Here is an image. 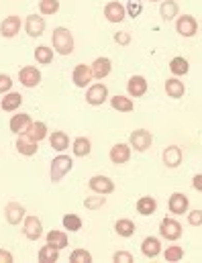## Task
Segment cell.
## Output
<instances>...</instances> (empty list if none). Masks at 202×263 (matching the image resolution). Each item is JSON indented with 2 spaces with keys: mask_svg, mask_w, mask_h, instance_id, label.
Listing matches in <instances>:
<instances>
[{
  "mask_svg": "<svg viewBox=\"0 0 202 263\" xmlns=\"http://www.w3.org/2000/svg\"><path fill=\"white\" fill-rule=\"evenodd\" d=\"M62 224H64V229L69 231V233H78V231L82 229V218H80L78 214L69 212V214H66V216L62 218Z\"/></svg>",
  "mask_w": 202,
  "mask_h": 263,
  "instance_id": "36",
  "label": "cell"
},
{
  "mask_svg": "<svg viewBox=\"0 0 202 263\" xmlns=\"http://www.w3.org/2000/svg\"><path fill=\"white\" fill-rule=\"evenodd\" d=\"M19 82L25 88H35L41 84V69L37 66H25L19 69Z\"/></svg>",
  "mask_w": 202,
  "mask_h": 263,
  "instance_id": "12",
  "label": "cell"
},
{
  "mask_svg": "<svg viewBox=\"0 0 202 263\" xmlns=\"http://www.w3.org/2000/svg\"><path fill=\"white\" fill-rule=\"evenodd\" d=\"M104 204H106V196H104V194H96V192H94V196L84 198V208H88V210H98V208H102Z\"/></svg>",
  "mask_w": 202,
  "mask_h": 263,
  "instance_id": "38",
  "label": "cell"
},
{
  "mask_svg": "<svg viewBox=\"0 0 202 263\" xmlns=\"http://www.w3.org/2000/svg\"><path fill=\"white\" fill-rule=\"evenodd\" d=\"M170 71H172L176 78L186 76V73L190 71V64H188V60H184V58H174V60L170 62Z\"/></svg>",
  "mask_w": 202,
  "mask_h": 263,
  "instance_id": "35",
  "label": "cell"
},
{
  "mask_svg": "<svg viewBox=\"0 0 202 263\" xmlns=\"http://www.w3.org/2000/svg\"><path fill=\"white\" fill-rule=\"evenodd\" d=\"M166 94L170 96V98H174V100H180V98H184V94H186V86H184V82H180L176 76L174 78H170V80H166Z\"/></svg>",
  "mask_w": 202,
  "mask_h": 263,
  "instance_id": "24",
  "label": "cell"
},
{
  "mask_svg": "<svg viewBox=\"0 0 202 263\" xmlns=\"http://www.w3.org/2000/svg\"><path fill=\"white\" fill-rule=\"evenodd\" d=\"M69 261L71 263H90L92 261V253L86 249H74L69 253Z\"/></svg>",
  "mask_w": 202,
  "mask_h": 263,
  "instance_id": "40",
  "label": "cell"
},
{
  "mask_svg": "<svg viewBox=\"0 0 202 263\" xmlns=\"http://www.w3.org/2000/svg\"><path fill=\"white\" fill-rule=\"evenodd\" d=\"M45 243H49V245H53V247H58L62 251V249H66L67 245H69V239H67V235L64 231L53 229V231H49L45 235Z\"/></svg>",
  "mask_w": 202,
  "mask_h": 263,
  "instance_id": "28",
  "label": "cell"
},
{
  "mask_svg": "<svg viewBox=\"0 0 202 263\" xmlns=\"http://www.w3.org/2000/svg\"><path fill=\"white\" fill-rule=\"evenodd\" d=\"M37 259H39L41 263H56V261H60V249L47 243V245H43V247L39 249V253H37Z\"/></svg>",
  "mask_w": 202,
  "mask_h": 263,
  "instance_id": "33",
  "label": "cell"
},
{
  "mask_svg": "<svg viewBox=\"0 0 202 263\" xmlns=\"http://www.w3.org/2000/svg\"><path fill=\"white\" fill-rule=\"evenodd\" d=\"M51 45H53V49L58 51V55H64V58H66L69 53H74L76 43H74V35L69 33L67 27H56V29H53Z\"/></svg>",
  "mask_w": 202,
  "mask_h": 263,
  "instance_id": "1",
  "label": "cell"
},
{
  "mask_svg": "<svg viewBox=\"0 0 202 263\" xmlns=\"http://www.w3.org/2000/svg\"><path fill=\"white\" fill-rule=\"evenodd\" d=\"M12 78L10 76H6V73H0V94L4 96L6 92H10L12 90Z\"/></svg>",
  "mask_w": 202,
  "mask_h": 263,
  "instance_id": "42",
  "label": "cell"
},
{
  "mask_svg": "<svg viewBox=\"0 0 202 263\" xmlns=\"http://www.w3.org/2000/svg\"><path fill=\"white\" fill-rule=\"evenodd\" d=\"M14 147H16V151L21 153V155H25V157H33L37 151H39V143H35L33 139H29L25 133H21V135H16V141H14Z\"/></svg>",
  "mask_w": 202,
  "mask_h": 263,
  "instance_id": "15",
  "label": "cell"
},
{
  "mask_svg": "<svg viewBox=\"0 0 202 263\" xmlns=\"http://www.w3.org/2000/svg\"><path fill=\"white\" fill-rule=\"evenodd\" d=\"M161 159H163V165H166V167L176 170V167H180V163H182V149H180L178 145H170V147L163 149Z\"/></svg>",
  "mask_w": 202,
  "mask_h": 263,
  "instance_id": "17",
  "label": "cell"
},
{
  "mask_svg": "<svg viewBox=\"0 0 202 263\" xmlns=\"http://www.w3.org/2000/svg\"><path fill=\"white\" fill-rule=\"evenodd\" d=\"M71 167H74V159H71L69 155H66V153L56 155V157L51 159V167H49V178H51V182H53V184L62 182L64 176L69 174Z\"/></svg>",
  "mask_w": 202,
  "mask_h": 263,
  "instance_id": "2",
  "label": "cell"
},
{
  "mask_svg": "<svg viewBox=\"0 0 202 263\" xmlns=\"http://www.w3.org/2000/svg\"><path fill=\"white\" fill-rule=\"evenodd\" d=\"M188 206H190V200H188L186 194H182V192L172 194L170 200H168V208H170L172 214H186L188 212Z\"/></svg>",
  "mask_w": 202,
  "mask_h": 263,
  "instance_id": "18",
  "label": "cell"
},
{
  "mask_svg": "<svg viewBox=\"0 0 202 263\" xmlns=\"http://www.w3.org/2000/svg\"><path fill=\"white\" fill-rule=\"evenodd\" d=\"M176 31L182 35V37H194L198 33V23L192 14H178L176 18Z\"/></svg>",
  "mask_w": 202,
  "mask_h": 263,
  "instance_id": "10",
  "label": "cell"
},
{
  "mask_svg": "<svg viewBox=\"0 0 202 263\" xmlns=\"http://www.w3.org/2000/svg\"><path fill=\"white\" fill-rule=\"evenodd\" d=\"M141 12H143L141 0H129V2H127V14H129V16H139Z\"/></svg>",
  "mask_w": 202,
  "mask_h": 263,
  "instance_id": "41",
  "label": "cell"
},
{
  "mask_svg": "<svg viewBox=\"0 0 202 263\" xmlns=\"http://www.w3.org/2000/svg\"><path fill=\"white\" fill-rule=\"evenodd\" d=\"M127 92H129L131 98H141V96H145V92H147V80H145L143 76H139V73L131 76L129 82H127Z\"/></svg>",
  "mask_w": 202,
  "mask_h": 263,
  "instance_id": "19",
  "label": "cell"
},
{
  "mask_svg": "<svg viewBox=\"0 0 202 263\" xmlns=\"http://www.w3.org/2000/svg\"><path fill=\"white\" fill-rule=\"evenodd\" d=\"M113 261L115 263H133L135 259L129 251H117V253L113 255Z\"/></svg>",
  "mask_w": 202,
  "mask_h": 263,
  "instance_id": "44",
  "label": "cell"
},
{
  "mask_svg": "<svg viewBox=\"0 0 202 263\" xmlns=\"http://www.w3.org/2000/svg\"><path fill=\"white\" fill-rule=\"evenodd\" d=\"M92 80H94V76H92V67L90 66L78 64V66L74 67V71H71V82H74V86H78V88H88Z\"/></svg>",
  "mask_w": 202,
  "mask_h": 263,
  "instance_id": "13",
  "label": "cell"
},
{
  "mask_svg": "<svg viewBox=\"0 0 202 263\" xmlns=\"http://www.w3.org/2000/svg\"><path fill=\"white\" fill-rule=\"evenodd\" d=\"M108 157H111V161H113L115 165H125V163H129V159H131V145H129V143H117V145H113Z\"/></svg>",
  "mask_w": 202,
  "mask_h": 263,
  "instance_id": "14",
  "label": "cell"
},
{
  "mask_svg": "<svg viewBox=\"0 0 202 263\" xmlns=\"http://www.w3.org/2000/svg\"><path fill=\"white\" fill-rule=\"evenodd\" d=\"M31 123H33L31 115H27V112H16V115H12L8 127H10V133L21 135V133H25L29 127H31Z\"/></svg>",
  "mask_w": 202,
  "mask_h": 263,
  "instance_id": "20",
  "label": "cell"
},
{
  "mask_svg": "<svg viewBox=\"0 0 202 263\" xmlns=\"http://www.w3.org/2000/svg\"><path fill=\"white\" fill-rule=\"evenodd\" d=\"M0 110H2V106H0Z\"/></svg>",
  "mask_w": 202,
  "mask_h": 263,
  "instance_id": "49",
  "label": "cell"
},
{
  "mask_svg": "<svg viewBox=\"0 0 202 263\" xmlns=\"http://www.w3.org/2000/svg\"><path fill=\"white\" fill-rule=\"evenodd\" d=\"M90 67H92V76H94V80H104V78L113 71V62H111L108 58H96Z\"/></svg>",
  "mask_w": 202,
  "mask_h": 263,
  "instance_id": "21",
  "label": "cell"
},
{
  "mask_svg": "<svg viewBox=\"0 0 202 263\" xmlns=\"http://www.w3.org/2000/svg\"><path fill=\"white\" fill-rule=\"evenodd\" d=\"M182 257H184V249H182L180 245H170V247L163 251V259L170 263L182 261Z\"/></svg>",
  "mask_w": 202,
  "mask_h": 263,
  "instance_id": "39",
  "label": "cell"
},
{
  "mask_svg": "<svg viewBox=\"0 0 202 263\" xmlns=\"http://www.w3.org/2000/svg\"><path fill=\"white\" fill-rule=\"evenodd\" d=\"M45 27H47V23H45L43 14H27V18H25V33L31 39L41 37L45 33Z\"/></svg>",
  "mask_w": 202,
  "mask_h": 263,
  "instance_id": "6",
  "label": "cell"
},
{
  "mask_svg": "<svg viewBox=\"0 0 202 263\" xmlns=\"http://www.w3.org/2000/svg\"><path fill=\"white\" fill-rule=\"evenodd\" d=\"M151 143H153V137L147 129H135L129 137V145L137 153H145L151 147Z\"/></svg>",
  "mask_w": 202,
  "mask_h": 263,
  "instance_id": "7",
  "label": "cell"
},
{
  "mask_svg": "<svg viewBox=\"0 0 202 263\" xmlns=\"http://www.w3.org/2000/svg\"><path fill=\"white\" fill-rule=\"evenodd\" d=\"M21 104H23V96L19 92H12V90L6 92L4 98H0V106L4 112H16L21 108Z\"/></svg>",
  "mask_w": 202,
  "mask_h": 263,
  "instance_id": "22",
  "label": "cell"
},
{
  "mask_svg": "<svg viewBox=\"0 0 202 263\" xmlns=\"http://www.w3.org/2000/svg\"><path fill=\"white\" fill-rule=\"evenodd\" d=\"M88 188H90V192H96V194H104V196H108V194H113V192H115V182H113L108 176L98 174V176H92V178L88 180Z\"/></svg>",
  "mask_w": 202,
  "mask_h": 263,
  "instance_id": "8",
  "label": "cell"
},
{
  "mask_svg": "<svg viewBox=\"0 0 202 263\" xmlns=\"http://www.w3.org/2000/svg\"><path fill=\"white\" fill-rule=\"evenodd\" d=\"M157 210V200L153 196H141L137 200V212L141 216H151Z\"/></svg>",
  "mask_w": 202,
  "mask_h": 263,
  "instance_id": "31",
  "label": "cell"
},
{
  "mask_svg": "<svg viewBox=\"0 0 202 263\" xmlns=\"http://www.w3.org/2000/svg\"><path fill=\"white\" fill-rule=\"evenodd\" d=\"M151 2H159V0H151Z\"/></svg>",
  "mask_w": 202,
  "mask_h": 263,
  "instance_id": "48",
  "label": "cell"
},
{
  "mask_svg": "<svg viewBox=\"0 0 202 263\" xmlns=\"http://www.w3.org/2000/svg\"><path fill=\"white\" fill-rule=\"evenodd\" d=\"M135 222L131 218H119L117 222H115V233L119 235V237H123V239H129V237H133L135 235Z\"/></svg>",
  "mask_w": 202,
  "mask_h": 263,
  "instance_id": "32",
  "label": "cell"
},
{
  "mask_svg": "<svg viewBox=\"0 0 202 263\" xmlns=\"http://www.w3.org/2000/svg\"><path fill=\"white\" fill-rule=\"evenodd\" d=\"M192 186H194V190L202 192V174H196V176L192 178Z\"/></svg>",
  "mask_w": 202,
  "mask_h": 263,
  "instance_id": "47",
  "label": "cell"
},
{
  "mask_svg": "<svg viewBox=\"0 0 202 263\" xmlns=\"http://www.w3.org/2000/svg\"><path fill=\"white\" fill-rule=\"evenodd\" d=\"M21 29H23V21L19 14H8L0 23V35L4 39H14L21 33Z\"/></svg>",
  "mask_w": 202,
  "mask_h": 263,
  "instance_id": "5",
  "label": "cell"
},
{
  "mask_svg": "<svg viewBox=\"0 0 202 263\" xmlns=\"http://www.w3.org/2000/svg\"><path fill=\"white\" fill-rule=\"evenodd\" d=\"M141 253L147 257V259H153L161 253V241L157 237H145L143 243H141Z\"/></svg>",
  "mask_w": 202,
  "mask_h": 263,
  "instance_id": "23",
  "label": "cell"
},
{
  "mask_svg": "<svg viewBox=\"0 0 202 263\" xmlns=\"http://www.w3.org/2000/svg\"><path fill=\"white\" fill-rule=\"evenodd\" d=\"M178 12H180V6L176 0H161V6H159V14L163 21H174L178 18Z\"/></svg>",
  "mask_w": 202,
  "mask_h": 263,
  "instance_id": "29",
  "label": "cell"
},
{
  "mask_svg": "<svg viewBox=\"0 0 202 263\" xmlns=\"http://www.w3.org/2000/svg\"><path fill=\"white\" fill-rule=\"evenodd\" d=\"M58 10H60V0H39V12L43 16L58 14Z\"/></svg>",
  "mask_w": 202,
  "mask_h": 263,
  "instance_id": "37",
  "label": "cell"
},
{
  "mask_svg": "<svg viewBox=\"0 0 202 263\" xmlns=\"http://www.w3.org/2000/svg\"><path fill=\"white\" fill-rule=\"evenodd\" d=\"M159 235L163 239H168V241H178L182 237V224L176 218L168 216V218H163L159 222Z\"/></svg>",
  "mask_w": 202,
  "mask_h": 263,
  "instance_id": "11",
  "label": "cell"
},
{
  "mask_svg": "<svg viewBox=\"0 0 202 263\" xmlns=\"http://www.w3.org/2000/svg\"><path fill=\"white\" fill-rule=\"evenodd\" d=\"M111 106H113L115 110H119V112H133V108H135L133 100L127 98V96H123V94L113 96V98H111Z\"/></svg>",
  "mask_w": 202,
  "mask_h": 263,
  "instance_id": "34",
  "label": "cell"
},
{
  "mask_svg": "<svg viewBox=\"0 0 202 263\" xmlns=\"http://www.w3.org/2000/svg\"><path fill=\"white\" fill-rule=\"evenodd\" d=\"M49 145H51V149L53 151H58V153H64L66 149L71 147V143H69V137H67L66 131H53L49 135Z\"/></svg>",
  "mask_w": 202,
  "mask_h": 263,
  "instance_id": "25",
  "label": "cell"
},
{
  "mask_svg": "<svg viewBox=\"0 0 202 263\" xmlns=\"http://www.w3.org/2000/svg\"><path fill=\"white\" fill-rule=\"evenodd\" d=\"M53 55H56V49L53 47H47V45H39L33 51V58H35V62L39 66H49L53 62Z\"/></svg>",
  "mask_w": 202,
  "mask_h": 263,
  "instance_id": "27",
  "label": "cell"
},
{
  "mask_svg": "<svg viewBox=\"0 0 202 263\" xmlns=\"http://www.w3.org/2000/svg\"><path fill=\"white\" fill-rule=\"evenodd\" d=\"M115 43L117 45H129L131 43V33L129 31H117L115 33Z\"/></svg>",
  "mask_w": 202,
  "mask_h": 263,
  "instance_id": "43",
  "label": "cell"
},
{
  "mask_svg": "<svg viewBox=\"0 0 202 263\" xmlns=\"http://www.w3.org/2000/svg\"><path fill=\"white\" fill-rule=\"evenodd\" d=\"M71 151L76 157H86L92 153V141L88 137H76L74 139V145H71Z\"/></svg>",
  "mask_w": 202,
  "mask_h": 263,
  "instance_id": "30",
  "label": "cell"
},
{
  "mask_svg": "<svg viewBox=\"0 0 202 263\" xmlns=\"http://www.w3.org/2000/svg\"><path fill=\"white\" fill-rule=\"evenodd\" d=\"M25 206L19 204V202H8L4 206V218L8 224H21L25 220Z\"/></svg>",
  "mask_w": 202,
  "mask_h": 263,
  "instance_id": "16",
  "label": "cell"
},
{
  "mask_svg": "<svg viewBox=\"0 0 202 263\" xmlns=\"http://www.w3.org/2000/svg\"><path fill=\"white\" fill-rule=\"evenodd\" d=\"M104 18L108 21V23H123L125 21V16H127V6H123V2H119V0H111V2H106L104 4Z\"/></svg>",
  "mask_w": 202,
  "mask_h": 263,
  "instance_id": "9",
  "label": "cell"
},
{
  "mask_svg": "<svg viewBox=\"0 0 202 263\" xmlns=\"http://www.w3.org/2000/svg\"><path fill=\"white\" fill-rule=\"evenodd\" d=\"M12 261H14L12 253L6 251V249H0V263H12Z\"/></svg>",
  "mask_w": 202,
  "mask_h": 263,
  "instance_id": "46",
  "label": "cell"
},
{
  "mask_svg": "<svg viewBox=\"0 0 202 263\" xmlns=\"http://www.w3.org/2000/svg\"><path fill=\"white\" fill-rule=\"evenodd\" d=\"M23 235L29 241L41 239V235H43V222H41V218L35 216V214L25 216V220H23Z\"/></svg>",
  "mask_w": 202,
  "mask_h": 263,
  "instance_id": "4",
  "label": "cell"
},
{
  "mask_svg": "<svg viewBox=\"0 0 202 263\" xmlns=\"http://www.w3.org/2000/svg\"><path fill=\"white\" fill-rule=\"evenodd\" d=\"M188 224H190V227H202V210H192V212H188Z\"/></svg>",
  "mask_w": 202,
  "mask_h": 263,
  "instance_id": "45",
  "label": "cell"
},
{
  "mask_svg": "<svg viewBox=\"0 0 202 263\" xmlns=\"http://www.w3.org/2000/svg\"><path fill=\"white\" fill-rule=\"evenodd\" d=\"M86 102L90 104V106H100V104H104L106 102V98H108V88L102 84V82H96V84H90L88 88H86Z\"/></svg>",
  "mask_w": 202,
  "mask_h": 263,
  "instance_id": "3",
  "label": "cell"
},
{
  "mask_svg": "<svg viewBox=\"0 0 202 263\" xmlns=\"http://www.w3.org/2000/svg\"><path fill=\"white\" fill-rule=\"evenodd\" d=\"M25 135H27L29 139H33L35 143H41L45 137H49V131H47V125H45V123H41V121H33L31 127L25 131Z\"/></svg>",
  "mask_w": 202,
  "mask_h": 263,
  "instance_id": "26",
  "label": "cell"
}]
</instances>
